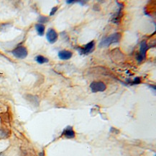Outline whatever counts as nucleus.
I'll use <instances>...</instances> for the list:
<instances>
[{"label":"nucleus","mask_w":156,"mask_h":156,"mask_svg":"<svg viewBox=\"0 0 156 156\" xmlns=\"http://www.w3.org/2000/svg\"><path fill=\"white\" fill-rule=\"evenodd\" d=\"M72 52L69 51L63 50L58 52V56L62 60H68L72 57Z\"/></svg>","instance_id":"nucleus-9"},{"label":"nucleus","mask_w":156,"mask_h":156,"mask_svg":"<svg viewBox=\"0 0 156 156\" xmlns=\"http://www.w3.org/2000/svg\"><path fill=\"white\" fill-rule=\"evenodd\" d=\"M141 82V80L140 77H136L135 79L133 81H132V82L131 83V85H137V84H140Z\"/></svg>","instance_id":"nucleus-14"},{"label":"nucleus","mask_w":156,"mask_h":156,"mask_svg":"<svg viewBox=\"0 0 156 156\" xmlns=\"http://www.w3.org/2000/svg\"><path fill=\"white\" fill-rule=\"evenodd\" d=\"M74 2H75L74 1H67L66 2L67 4H72V3H74Z\"/></svg>","instance_id":"nucleus-16"},{"label":"nucleus","mask_w":156,"mask_h":156,"mask_svg":"<svg viewBox=\"0 0 156 156\" xmlns=\"http://www.w3.org/2000/svg\"><path fill=\"white\" fill-rule=\"evenodd\" d=\"M0 155H1V154H0Z\"/></svg>","instance_id":"nucleus-17"},{"label":"nucleus","mask_w":156,"mask_h":156,"mask_svg":"<svg viewBox=\"0 0 156 156\" xmlns=\"http://www.w3.org/2000/svg\"><path fill=\"white\" fill-rule=\"evenodd\" d=\"M35 28H36V31L38 32L39 35H43L44 32H45V26L42 24H36L35 25Z\"/></svg>","instance_id":"nucleus-11"},{"label":"nucleus","mask_w":156,"mask_h":156,"mask_svg":"<svg viewBox=\"0 0 156 156\" xmlns=\"http://www.w3.org/2000/svg\"><path fill=\"white\" fill-rule=\"evenodd\" d=\"M63 136H65L67 139H73V138H75V132L73 129L71 127H67L63 132Z\"/></svg>","instance_id":"nucleus-8"},{"label":"nucleus","mask_w":156,"mask_h":156,"mask_svg":"<svg viewBox=\"0 0 156 156\" xmlns=\"http://www.w3.org/2000/svg\"><path fill=\"white\" fill-rule=\"evenodd\" d=\"M35 61L37 62L40 64H45L48 62V59L47 58L44 57L43 56H38L35 57Z\"/></svg>","instance_id":"nucleus-12"},{"label":"nucleus","mask_w":156,"mask_h":156,"mask_svg":"<svg viewBox=\"0 0 156 156\" xmlns=\"http://www.w3.org/2000/svg\"><path fill=\"white\" fill-rule=\"evenodd\" d=\"M94 46H95L94 41L92 40V41L88 43L86 45H85L84 48H80V49H79V52H80L81 54H84V55L88 54H90L91 51H93L94 49Z\"/></svg>","instance_id":"nucleus-6"},{"label":"nucleus","mask_w":156,"mask_h":156,"mask_svg":"<svg viewBox=\"0 0 156 156\" xmlns=\"http://www.w3.org/2000/svg\"><path fill=\"white\" fill-rule=\"evenodd\" d=\"M12 54L17 58H25L27 56V50L24 46H18L12 51Z\"/></svg>","instance_id":"nucleus-4"},{"label":"nucleus","mask_w":156,"mask_h":156,"mask_svg":"<svg viewBox=\"0 0 156 156\" xmlns=\"http://www.w3.org/2000/svg\"><path fill=\"white\" fill-rule=\"evenodd\" d=\"M49 18L48 17H45V16H40L38 19V22L40 24H42V23H45L48 21Z\"/></svg>","instance_id":"nucleus-13"},{"label":"nucleus","mask_w":156,"mask_h":156,"mask_svg":"<svg viewBox=\"0 0 156 156\" xmlns=\"http://www.w3.org/2000/svg\"><path fill=\"white\" fill-rule=\"evenodd\" d=\"M118 5H120L119 6V10L118 12H117V13H115L114 15L112 16V17H111V21H112L113 22H114L115 24H119V22H120V20H121V17L122 16V8H123V4H122V3H117Z\"/></svg>","instance_id":"nucleus-7"},{"label":"nucleus","mask_w":156,"mask_h":156,"mask_svg":"<svg viewBox=\"0 0 156 156\" xmlns=\"http://www.w3.org/2000/svg\"><path fill=\"white\" fill-rule=\"evenodd\" d=\"M58 9V7H54V8H53L52 10H51V13H50V15H51V16L54 15L55 13H56V12H57Z\"/></svg>","instance_id":"nucleus-15"},{"label":"nucleus","mask_w":156,"mask_h":156,"mask_svg":"<svg viewBox=\"0 0 156 156\" xmlns=\"http://www.w3.org/2000/svg\"><path fill=\"white\" fill-rule=\"evenodd\" d=\"M25 98L28 101L31 103L33 105H34L35 106H39L40 100H39V98L38 96H35V95H26Z\"/></svg>","instance_id":"nucleus-10"},{"label":"nucleus","mask_w":156,"mask_h":156,"mask_svg":"<svg viewBox=\"0 0 156 156\" xmlns=\"http://www.w3.org/2000/svg\"><path fill=\"white\" fill-rule=\"evenodd\" d=\"M90 88L92 93H98V92H104L107 89V86L102 81H95L91 83Z\"/></svg>","instance_id":"nucleus-2"},{"label":"nucleus","mask_w":156,"mask_h":156,"mask_svg":"<svg viewBox=\"0 0 156 156\" xmlns=\"http://www.w3.org/2000/svg\"><path fill=\"white\" fill-rule=\"evenodd\" d=\"M149 47L147 45V43L145 40H143L140 43V53L137 56V60L138 62H141L143 59H145L146 57V52L148 51Z\"/></svg>","instance_id":"nucleus-3"},{"label":"nucleus","mask_w":156,"mask_h":156,"mask_svg":"<svg viewBox=\"0 0 156 156\" xmlns=\"http://www.w3.org/2000/svg\"><path fill=\"white\" fill-rule=\"evenodd\" d=\"M121 34L118 33L111 34V35H109V36L103 38L102 41H101L100 44H99V46H100V47H108L111 44L118 43L120 40V39H121Z\"/></svg>","instance_id":"nucleus-1"},{"label":"nucleus","mask_w":156,"mask_h":156,"mask_svg":"<svg viewBox=\"0 0 156 156\" xmlns=\"http://www.w3.org/2000/svg\"><path fill=\"white\" fill-rule=\"evenodd\" d=\"M58 36L57 32L53 28L49 29L47 32V34H46V38H47L48 41L51 44L56 43L58 40Z\"/></svg>","instance_id":"nucleus-5"}]
</instances>
